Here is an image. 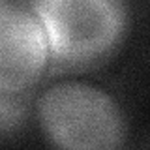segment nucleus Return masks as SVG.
<instances>
[{
  "instance_id": "f257e3e1",
  "label": "nucleus",
  "mask_w": 150,
  "mask_h": 150,
  "mask_svg": "<svg viewBox=\"0 0 150 150\" xmlns=\"http://www.w3.org/2000/svg\"><path fill=\"white\" fill-rule=\"evenodd\" d=\"M41 131L56 150H118L126 139V116L105 90L81 81L49 86L38 98Z\"/></svg>"
},
{
  "instance_id": "f03ea898",
  "label": "nucleus",
  "mask_w": 150,
  "mask_h": 150,
  "mask_svg": "<svg viewBox=\"0 0 150 150\" xmlns=\"http://www.w3.org/2000/svg\"><path fill=\"white\" fill-rule=\"evenodd\" d=\"M30 8L43 23L56 68L81 69L107 60L128 30L118 0H40Z\"/></svg>"
},
{
  "instance_id": "7ed1b4c3",
  "label": "nucleus",
  "mask_w": 150,
  "mask_h": 150,
  "mask_svg": "<svg viewBox=\"0 0 150 150\" xmlns=\"http://www.w3.org/2000/svg\"><path fill=\"white\" fill-rule=\"evenodd\" d=\"M49 58V36L30 4L0 2V90H30Z\"/></svg>"
},
{
  "instance_id": "20e7f679",
  "label": "nucleus",
  "mask_w": 150,
  "mask_h": 150,
  "mask_svg": "<svg viewBox=\"0 0 150 150\" xmlns=\"http://www.w3.org/2000/svg\"><path fill=\"white\" fill-rule=\"evenodd\" d=\"M30 105V92H4L0 90V131L8 137L25 124Z\"/></svg>"
}]
</instances>
